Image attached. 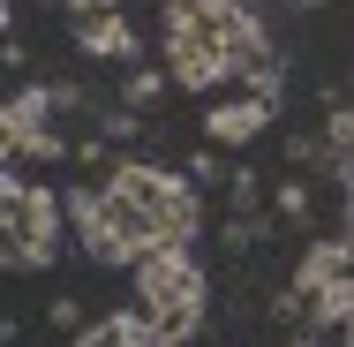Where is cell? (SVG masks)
Returning a JSON list of instances; mask_svg holds the SVG:
<instances>
[{"label":"cell","mask_w":354,"mask_h":347,"mask_svg":"<svg viewBox=\"0 0 354 347\" xmlns=\"http://www.w3.org/2000/svg\"><path fill=\"white\" fill-rule=\"evenodd\" d=\"M83 226V249L98 265H143L151 249H189L196 234V181H181L174 166L151 159H113V174H98L68 204Z\"/></svg>","instance_id":"6da1fadb"},{"label":"cell","mask_w":354,"mask_h":347,"mask_svg":"<svg viewBox=\"0 0 354 347\" xmlns=\"http://www.w3.org/2000/svg\"><path fill=\"white\" fill-rule=\"evenodd\" d=\"M264 61L279 53L241 0H166V69L181 91H218Z\"/></svg>","instance_id":"7a4b0ae2"},{"label":"cell","mask_w":354,"mask_h":347,"mask_svg":"<svg viewBox=\"0 0 354 347\" xmlns=\"http://www.w3.org/2000/svg\"><path fill=\"white\" fill-rule=\"evenodd\" d=\"M136 310L181 347L204 325V272H196V257L189 249H151L136 265Z\"/></svg>","instance_id":"3957f363"},{"label":"cell","mask_w":354,"mask_h":347,"mask_svg":"<svg viewBox=\"0 0 354 347\" xmlns=\"http://www.w3.org/2000/svg\"><path fill=\"white\" fill-rule=\"evenodd\" d=\"M61 226H68V204H61L53 189H38V181H23V174H8V181H0L8 272H38V265H53V249H61Z\"/></svg>","instance_id":"277c9868"},{"label":"cell","mask_w":354,"mask_h":347,"mask_svg":"<svg viewBox=\"0 0 354 347\" xmlns=\"http://www.w3.org/2000/svg\"><path fill=\"white\" fill-rule=\"evenodd\" d=\"M294 287L309 294V332L347 325L354 317V242H309V257L294 265Z\"/></svg>","instance_id":"5b68a950"},{"label":"cell","mask_w":354,"mask_h":347,"mask_svg":"<svg viewBox=\"0 0 354 347\" xmlns=\"http://www.w3.org/2000/svg\"><path fill=\"white\" fill-rule=\"evenodd\" d=\"M68 8V30L83 53H98V61H136V30H129V15H121V0H61Z\"/></svg>","instance_id":"8992f818"},{"label":"cell","mask_w":354,"mask_h":347,"mask_svg":"<svg viewBox=\"0 0 354 347\" xmlns=\"http://www.w3.org/2000/svg\"><path fill=\"white\" fill-rule=\"evenodd\" d=\"M264 129H272V98H257V91L218 98L212 114H204V143H218V151H241V143H257Z\"/></svg>","instance_id":"52a82bcc"},{"label":"cell","mask_w":354,"mask_h":347,"mask_svg":"<svg viewBox=\"0 0 354 347\" xmlns=\"http://www.w3.org/2000/svg\"><path fill=\"white\" fill-rule=\"evenodd\" d=\"M166 83H174V69H129V75H121V106L151 114V106L166 98Z\"/></svg>","instance_id":"ba28073f"},{"label":"cell","mask_w":354,"mask_h":347,"mask_svg":"<svg viewBox=\"0 0 354 347\" xmlns=\"http://www.w3.org/2000/svg\"><path fill=\"white\" fill-rule=\"evenodd\" d=\"M279 219H294V226H309V211H317V197H309V181H279Z\"/></svg>","instance_id":"9c48e42d"},{"label":"cell","mask_w":354,"mask_h":347,"mask_svg":"<svg viewBox=\"0 0 354 347\" xmlns=\"http://www.w3.org/2000/svg\"><path fill=\"white\" fill-rule=\"evenodd\" d=\"M189 181H218V143H204V151H189V166H181Z\"/></svg>","instance_id":"30bf717a"},{"label":"cell","mask_w":354,"mask_h":347,"mask_svg":"<svg viewBox=\"0 0 354 347\" xmlns=\"http://www.w3.org/2000/svg\"><path fill=\"white\" fill-rule=\"evenodd\" d=\"M234 211H257V174H234Z\"/></svg>","instance_id":"8fae6325"},{"label":"cell","mask_w":354,"mask_h":347,"mask_svg":"<svg viewBox=\"0 0 354 347\" xmlns=\"http://www.w3.org/2000/svg\"><path fill=\"white\" fill-rule=\"evenodd\" d=\"M347 242H354V189H347Z\"/></svg>","instance_id":"7c38bea8"},{"label":"cell","mask_w":354,"mask_h":347,"mask_svg":"<svg viewBox=\"0 0 354 347\" xmlns=\"http://www.w3.org/2000/svg\"><path fill=\"white\" fill-rule=\"evenodd\" d=\"M339 340H347V347H354V317H347V325H339Z\"/></svg>","instance_id":"4fadbf2b"},{"label":"cell","mask_w":354,"mask_h":347,"mask_svg":"<svg viewBox=\"0 0 354 347\" xmlns=\"http://www.w3.org/2000/svg\"><path fill=\"white\" fill-rule=\"evenodd\" d=\"M301 8H317V0H301Z\"/></svg>","instance_id":"5bb4252c"}]
</instances>
